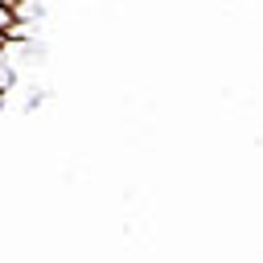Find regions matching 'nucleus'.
<instances>
[{
	"label": "nucleus",
	"mask_w": 263,
	"mask_h": 263,
	"mask_svg": "<svg viewBox=\"0 0 263 263\" xmlns=\"http://www.w3.org/2000/svg\"><path fill=\"white\" fill-rule=\"evenodd\" d=\"M0 107H4V90H0Z\"/></svg>",
	"instance_id": "obj_2"
},
{
	"label": "nucleus",
	"mask_w": 263,
	"mask_h": 263,
	"mask_svg": "<svg viewBox=\"0 0 263 263\" xmlns=\"http://www.w3.org/2000/svg\"><path fill=\"white\" fill-rule=\"evenodd\" d=\"M0 58H4V49H0ZM0 66H4V62H0Z\"/></svg>",
	"instance_id": "obj_4"
},
{
	"label": "nucleus",
	"mask_w": 263,
	"mask_h": 263,
	"mask_svg": "<svg viewBox=\"0 0 263 263\" xmlns=\"http://www.w3.org/2000/svg\"><path fill=\"white\" fill-rule=\"evenodd\" d=\"M8 4H21V0H8Z\"/></svg>",
	"instance_id": "obj_3"
},
{
	"label": "nucleus",
	"mask_w": 263,
	"mask_h": 263,
	"mask_svg": "<svg viewBox=\"0 0 263 263\" xmlns=\"http://www.w3.org/2000/svg\"><path fill=\"white\" fill-rule=\"evenodd\" d=\"M16 25H21V16H16V4L0 0V29H4V33H12Z\"/></svg>",
	"instance_id": "obj_1"
}]
</instances>
